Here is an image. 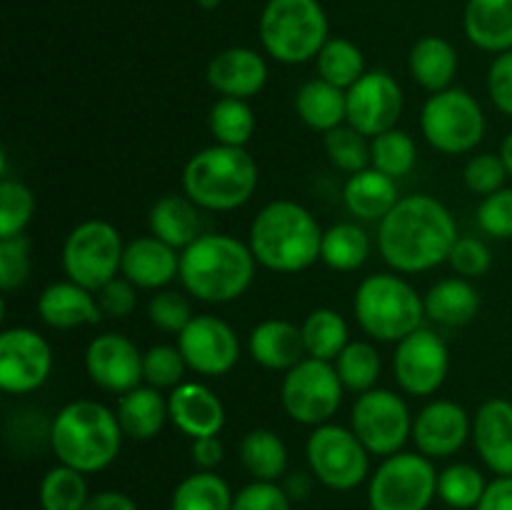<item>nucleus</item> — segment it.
Listing matches in <instances>:
<instances>
[{
    "instance_id": "12",
    "label": "nucleus",
    "mask_w": 512,
    "mask_h": 510,
    "mask_svg": "<svg viewBox=\"0 0 512 510\" xmlns=\"http://www.w3.org/2000/svg\"><path fill=\"white\" fill-rule=\"evenodd\" d=\"M310 473L330 490H355L370 475V453L353 428L325 423L313 428L305 443Z\"/></svg>"
},
{
    "instance_id": "28",
    "label": "nucleus",
    "mask_w": 512,
    "mask_h": 510,
    "mask_svg": "<svg viewBox=\"0 0 512 510\" xmlns=\"http://www.w3.org/2000/svg\"><path fill=\"white\" fill-rule=\"evenodd\" d=\"M115 415H118L125 438L153 440L170 420L168 398H163L153 385H138V388L120 395Z\"/></svg>"
},
{
    "instance_id": "10",
    "label": "nucleus",
    "mask_w": 512,
    "mask_h": 510,
    "mask_svg": "<svg viewBox=\"0 0 512 510\" xmlns=\"http://www.w3.org/2000/svg\"><path fill=\"white\" fill-rule=\"evenodd\" d=\"M125 243L108 220H83L63 243V270L68 280L98 293L120 275Z\"/></svg>"
},
{
    "instance_id": "42",
    "label": "nucleus",
    "mask_w": 512,
    "mask_h": 510,
    "mask_svg": "<svg viewBox=\"0 0 512 510\" xmlns=\"http://www.w3.org/2000/svg\"><path fill=\"white\" fill-rule=\"evenodd\" d=\"M485 488H488V480L470 463H453L438 473V498L448 508L475 510Z\"/></svg>"
},
{
    "instance_id": "1",
    "label": "nucleus",
    "mask_w": 512,
    "mask_h": 510,
    "mask_svg": "<svg viewBox=\"0 0 512 510\" xmlns=\"http://www.w3.org/2000/svg\"><path fill=\"white\" fill-rule=\"evenodd\" d=\"M458 223L445 203L428 193L405 195L378 223V250L395 273H428L448 263Z\"/></svg>"
},
{
    "instance_id": "55",
    "label": "nucleus",
    "mask_w": 512,
    "mask_h": 510,
    "mask_svg": "<svg viewBox=\"0 0 512 510\" xmlns=\"http://www.w3.org/2000/svg\"><path fill=\"white\" fill-rule=\"evenodd\" d=\"M190 455H193V463L198 465V470H215L220 463H223L225 448L223 443H220L218 435H210V438L193 440Z\"/></svg>"
},
{
    "instance_id": "54",
    "label": "nucleus",
    "mask_w": 512,
    "mask_h": 510,
    "mask_svg": "<svg viewBox=\"0 0 512 510\" xmlns=\"http://www.w3.org/2000/svg\"><path fill=\"white\" fill-rule=\"evenodd\" d=\"M475 510H512V475H498L490 480Z\"/></svg>"
},
{
    "instance_id": "33",
    "label": "nucleus",
    "mask_w": 512,
    "mask_h": 510,
    "mask_svg": "<svg viewBox=\"0 0 512 510\" xmlns=\"http://www.w3.org/2000/svg\"><path fill=\"white\" fill-rule=\"evenodd\" d=\"M238 455L243 468L253 475V480L278 483L288 473V448L275 430H248L240 440Z\"/></svg>"
},
{
    "instance_id": "18",
    "label": "nucleus",
    "mask_w": 512,
    "mask_h": 510,
    "mask_svg": "<svg viewBox=\"0 0 512 510\" xmlns=\"http://www.w3.org/2000/svg\"><path fill=\"white\" fill-rule=\"evenodd\" d=\"M85 373L105 393L123 395L143 380V353L120 333L95 335L85 348Z\"/></svg>"
},
{
    "instance_id": "24",
    "label": "nucleus",
    "mask_w": 512,
    "mask_h": 510,
    "mask_svg": "<svg viewBox=\"0 0 512 510\" xmlns=\"http://www.w3.org/2000/svg\"><path fill=\"white\" fill-rule=\"evenodd\" d=\"M38 315L48 328L73 330L83 325H98L103 318L98 295L73 280L50 283L38 298Z\"/></svg>"
},
{
    "instance_id": "51",
    "label": "nucleus",
    "mask_w": 512,
    "mask_h": 510,
    "mask_svg": "<svg viewBox=\"0 0 512 510\" xmlns=\"http://www.w3.org/2000/svg\"><path fill=\"white\" fill-rule=\"evenodd\" d=\"M233 510H293V500L280 483L253 480L235 493Z\"/></svg>"
},
{
    "instance_id": "43",
    "label": "nucleus",
    "mask_w": 512,
    "mask_h": 510,
    "mask_svg": "<svg viewBox=\"0 0 512 510\" xmlns=\"http://www.w3.org/2000/svg\"><path fill=\"white\" fill-rule=\"evenodd\" d=\"M325 155L343 173L353 175L370 168V138H365L353 125L343 123L323 135Z\"/></svg>"
},
{
    "instance_id": "39",
    "label": "nucleus",
    "mask_w": 512,
    "mask_h": 510,
    "mask_svg": "<svg viewBox=\"0 0 512 510\" xmlns=\"http://www.w3.org/2000/svg\"><path fill=\"white\" fill-rule=\"evenodd\" d=\"M208 128L215 143L245 148L255 133V113L248 100L218 98L208 113Z\"/></svg>"
},
{
    "instance_id": "36",
    "label": "nucleus",
    "mask_w": 512,
    "mask_h": 510,
    "mask_svg": "<svg viewBox=\"0 0 512 510\" xmlns=\"http://www.w3.org/2000/svg\"><path fill=\"white\" fill-rule=\"evenodd\" d=\"M370 238L358 223H335L323 233L320 245V260L330 270L338 273H353L368 263Z\"/></svg>"
},
{
    "instance_id": "52",
    "label": "nucleus",
    "mask_w": 512,
    "mask_h": 510,
    "mask_svg": "<svg viewBox=\"0 0 512 510\" xmlns=\"http://www.w3.org/2000/svg\"><path fill=\"white\" fill-rule=\"evenodd\" d=\"M95 295H98L100 310L108 318H128L138 308V288L128 278H123V275L110 280Z\"/></svg>"
},
{
    "instance_id": "8",
    "label": "nucleus",
    "mask_w": 512,
    "mask_h": 510,
    "mask_svg": "<svg viewBox=\"0 0 512 510\" xmlns=\"http://www.w3.org/2000/svg\"><path fill=\"white\" fill-rule=\"evenodd\" d=\"M485 113L473 93L448 88L433 93L420 113V130L430 148L443 155L473 153L485 138Z\"/></svg>"
},
{
    "instance_id": "6",
    "label": "nucleus",
    "mask_w": 512,
    "mask_h": 510,
    "mask_svg": "<svg viewBox=\"0 0 512 510\" xmlns=\"http://www.w3.org/2000/svg\"><path fill=\"white\" fill-rule=\"evenodd\" d=\"M360 330L378 343H400L423 328L425 303L400 273H373L360 280L353 298Z\"/></svg>"
},
{
    "instance_id": "7",
    "label": "nucleus",
    "mask_w": 512,
    "mask_h": 510,
    "mask_svg": "<svg viewBox=\"0 0 512 510\" xmlns=\"http://www.w3.org/2000/svg\"><path fill=\"white\" fill-rule=\"evenodd\" d=\"M265 53L285 65L318 58L330 40L328 15L318 0H268L258 23Z\"/></svg>"
},
{
    "instance_id": "3",
    "label": "nucleus",
    "mask_w": 512,
    "mask_h": 510,
    "mask_svg": "<svg viewBox=\"0 0 512 510\" xmlns=\"http://www.w3.org/2000/svg\"><path fill=\"white\" fill-rule=\"evenodd\" d=\"M123 438L115 410L88 398L63 405L48 425V443L58 463L85 475L113 465Z\"/></svg>"
},
{
    "instance_id": "45",
    "label": "nucleus",
    "mask_w": 512,
    "mask_h": 510,
    "mask_svg": "<svg viewBox=\"0 0 512 510\" xmlns=\"http://www.w3.org/2000/svg\"><path fill=\"white\" fill-rule=\"evenodd\" d=\"M185 363L183 353L178 345L160 343L153 345L143 353V380L158 390H173L185 380Z\"/></svg>"
},
{
    "instance_id": "13",
    "label": "nucleus",
    "mask_w": 512,
    "mask_h": 510,
    "mask_svg": "<svg viewBox=\"0 0 512 510\" xmlns=\"http://www.w3.org/2000/svg\"><path fill=\"white\" fill-rule=\"evenodd\" d=\"M350 428L370 455L388 458L413 440V415L403 395L388 388H373L358 395L353 403Z\"/></svg>"
},
{
    "instance_id": "50",
    "label": "nucleus",
    "mask_w": 512,
    "mask_h": 510,
    "mask_svg": "<svg viewBox=\"0 0 512 510\" xmlns=\"http://www.w3.org/2000/svg\"><path fill=\"white\" fill-rule=\"evenodd\" d=\"M448 263L460 278L473 280L488 273L490 265H493V253H490V248L480 238L460 235V238L455 240L453 250H450Z\"/></svg>"
},
{
    "instance_id": "26",
    "label": "nucleus",
    "mask_w": 512,
    "mask_h": 510,
    "mask_svg": "<svg viewBox=\"0 0 512 510\" xmlns=\"http://www.w3.org/2000/svg\"><path fill=\"white\" fill-rule=\"evenodd\" d=\"M398 183L373 165L345 180L343 203L353 218L363 223H380L398 205Z\"/></svg>"
},
{
    "instance_id": "19",
    "label": "nucleus",
    "mask_w": 512,
    "mask_h": 510,
    "mask_svg": "<svg viewBox=\"0 0 512 510\" xmlns=\"http://www.w3.org/2000/svg\"><path fill=\"white\" fill-rule=\"evenodd\" d=\"M473 438V420L455 400H430L413 418V443L425 458H450Z\"/></svg>"
},
{
    "instance_id": "59",
    "label": "nucleus",
    "mask_w": 512,
    "mask_h": 510,
    "mask_svg": "<svg viewBox=\"0 0 512 510\" xmlns=\"http://www.w3.org/2000/svg\"><path fill=\"white\" fill-rule=\"evenodd\" d=\"M195 3H198L203 10H215L223 0H195Z\"/></svg>"
},
{
    "instance_id": "47",
    "label": "nucleus",
    "mask_w": 512,
    "mask_h": 510,
    "mask_svg": "<svg viewBox=\"0 0 512 510\" xmlns=\"http://www.w3.org/2000/svg\"><path fill=\"white\" fill-rule=\"evenodd\" d=\"M508 168H505L500 153H478L465 163L463 180L465 188L475 195H493L500 188H505V180H508Z\"/></svg>"
},
{
    "instance_id": "29",
    "label": "nucleus",
    "mask_w": 512,
    "mask_h": 510,
    "mask_svg": "<svg viewBox=\"0 0 512 510\" xmlns=\"http://www.w3.org/2000/svg\"><path fill=\"white\" fill-rule=\"evenodd\" d=\"M458 68V50L450 40L440 38V35H425L410 48L408 70L415 83L428 90V93L453 88Z\"/></svg>"
},
{
    "instance_id": "27",
    "label": "nucleus",
    "mask_w": 512,
    "mask_h": 510,
    "mask_svg": "<svg viewBox=\"0 0 512 510\" xmlns=\"http://www.w3.org/2000/svg\"><path fill=\"white\" fill-rule=\"evenodd\" d=\"M463 28L470 43L485 53L512 50V0H468Z\"/></svg>"
},
{
    "instance_id": "22",
    "label": "nucleus",
    "mask_w": 512,
    "mask_h": 510,
    "mask_svg": "<svg viewBox=\"0 0 512 510\" xmlns=\"http://www.w3.org/2000/svg\"><path fill=\"white\" fill-rule=\"evenodd\" d=\"M473 445L495 475H512V400L490 398L475 410Z\"/></svg>"
},
{
    "instance_id": "20",
    "label": "nucleus",
    "mask_w": 512,
    "mask_h": 510,
    "mask_svg": "<svg viewBox=\"0 0 512 510\" xmlns=\"http://www.w3.org/2000/svg\"><path fill=\"white\" fill-rule=\"evenodd\" d=\"M170 423L190 440L220 435L225 425L223 400L198 380H183L168 395Z\"/></svg>"
},
{
    "instance_id": "46",
    "label": "nucleus",
    "mask_w": 512,
    "mask_h": 510,
    "mask_svg": "<svg viewBox=\"0 0 512 510\" xmlns=\"http://www.w3.org/2000/svg\"><path fill=\"white\" fill-rule=\"evenodd\" d=\"M148 318L163 333L180 335L193 320V310L178 290H155L153 298L148 300Z\"/></svg>"
},
{
    "instance_id": "57",
    "label": "nucleus",
    "mask_w": 512,
    "mask_h": 510,
    "mask_svg": "<svg viewBox=\"0 0 512 510\" xmlns=\"http://www.w3.org/2000/svg\"><path fill=\"white\" fill-rule=\"evenodd\" d=\"M313 473H303V470H295V473H288L283 480V490L288 493L290 500H305L310 493H313Z\"/></svg>"
},
{
    "instance_id": "23",
    "label": "nucleus",
    "mask_w": 512,
    "mask_h": 510,
    "mask_svg": "<svg viewBox=\"0 0 512 510\" xmlns=\"http://www.w3.org/2000/svg\"><path fill=\"white\" fill-rule=\"evenodd\" d=\"M120 275L140 290H163L180 275V253L155 235L125 245Z\"/></svg>"
},
{
    "instance_id": "11",
    "label": "nucleus",
    "mask_w": 512,
    "mask_h": 510,
    "mask_svg": "<svg viewBox=\"0 0 512 510\" xmlns=\"http://www.w3.org/2000/svg\"><path fill=\"white\" fill-rule=\"evenodd\" d=\"M343 383L335 365L328 360L303 358L295 368L283 375L280 383V405L285 415L300 425L318 428L333 420L343 405Z\"/></svg>"
},
{
    "instance_id": "58",
    "label": "nucleus",
    "mask_w": 512,
    "mask_h": 510,
    "mask_svg": "<svg viewBox=\"0 0 512 510\" xmlns=\"http://www.w3.org/2000/svg\"><path fill=\"white\" fill-rule=\"evenodd\" d=\"M500 158H503L505 168H508V175L512 178V130L505 135L503 145H500Z\"/></svg>"
},
{
    "instance_id": "49",
    "label": "nucleus",
    "mask_w": 512,
    "mask_h": 510,
    "mask_svg": "<svg viewBox=\"0 0 512 510\" xmlns=\"http://www.w3.org/2000/svg\"><path fill=\"white\" fill-rule=\"evenodd\" d=\"M478 228L495 240L512 238V188H500L498 193L485 195L478 205Z\"/></svg>"
},
{
    "instance_id": "44",
    "label": "nucleus",
    "mask_w": 512,
    "mask_h": 510,
    "mask_svg": "<svg viewBox=\"0 0 512 510\" xmlns=\"http://www.w3.org/2000/svg\"><path fill=\"white\" fill-rule=\"evenodd\" d=\"M35 213V195L15 178L0 180V238L23 235Z\"/></svg>"
},
{
    "instance_id": "25",
    "label": "nucleus",
    "mask_w": 512,
    "mask_h": 510,
    "mask_svg": "<svg viewBox=\"0 0 512 510\" xmlns=\"http://www.w3.org/2000/svg\"><path fill=\"white\" fill-rule=\"evenodd\" d=\"M248 353L265 370H278V373H288L300 360L308 358L298 325L280 318L263 320L250 330Z\"/></svg>"
},
{
    "instance_id": "5",
    "label": "nucleus",
    "mask_w": 512,
    "mask_h": 510,
    "mask_svg": "<svg viewBox=\"0 0 512 510\" xmlns=\"http://www.w3.org/2000/svg\"><path fill=\"white\" fill-rule=\"evenodd\" d=\"M258 180V163L248 150L220 143L198 150L183 170L185 195L210 213L243 208L258 190Z\"/></svg>"
},
{
    "instance_id": "48",
    "label": "nucleus",
    "mask_w": 512,
    "mask_h": 510,
    "mask_svg": "<svg viewBox=\"0 0 512 510\" xmlns=\"http://www.w3.org/2000/svg\"><path fill=\"white\" fill-rule=\"evenodd\" d=\"M30 240L25 235L0 238V288L13 293L30 278Z\"/></svg>"
},
{
    "instance_id": "56",
    "label": "nucleus",
    "mask_w": 512,
    "mask_h": 510,
    "mask_svg": "<svg viewBox=\"0 0 512 510\" xmlns=\"http://www.w3.org/2000/svg\"><path fill=\"white\" fill-rule=\"evenodd\" d=\"M83 510H138V503L120 490H100V493L90 495Z\"/></svg>"
},
{
    "instance_id": "31",
    "label": "nucleus",
    "mask_w": 512,
    "mask_h": 510,
    "mask_svg": "<svg viewBox=\"0 0 512 510\" xmlns=\"http://www.w3.org/2000/svg\"><path fill=\"white\" fill-rule=\"evenodd\" d=\"M295 113L310 130L325 135L348 123V95L343 88L323 78L308 80L295 93Z\"/></svg>"
},
{
    "instance_id": "4",
    "label": "nucleus",
    "mask_w": 512,
    "mask_h": 510,
    "mask_svg": "<svg viewBox=\"0 0 512 510\" xmlns=\"http://www.w3.org/2000/svg\"><path fill=\"white\" fill-rule=\"evenodd\" d=\"M323 233L318 218L295 200H273L250 223L248 245L273 273H300L320 260Z\"/></svg>"
},
{
    "instance_id": "35",
    "label": "nucleus",
    "mask_w": 512,
    "mask_h": 510,
    "mask_svg": "<svg viewBox=\"0 0 512 510\" xmlns=\"http://www.w3.org/2000/svg\"><path fill=\"white\" fill-rule=\"evenodd\" d=\"M300 333H303L305 355L308 358L328 360V363H333L343 353L345 345L350 343L348 323L333 308H315L313 313L305 315Z\"/></svg>"
},
{
    "instance_id": "40",
    "label": "nucleus",
    "mask_w": 512,
    "mask_h": 510,
    "mask_svg": "<svg viewBox=\"0 0 512 510\" xmlns=\"http://www.w3.org/2000/svg\"><path fill=\"white\" fill-rule=\"evenodd\" d=\"M315 65H318V78L328 80L343 90H348L350 85H355L368 73L363 50L348 38H330L315 58Z\"/></svg>"
},
{
    "instance_id": "38",
    "label": "nucleus",
    "mask_w": 512,
    "mask_h": 510,
    "mask_svg": "<svg viewBox=\"0 0 512 510\" xmlns=\"http://www.w3.org/2000/svg\"><path fill=\"white\" fill-rule=\"evenodd\" d=\"M38 500L43 510H83L90 500L85 473L58 463L40 480Z\"/></svg>"
},
{
    "instance_id": "21",
    "label": "nucleus",
    "mask_w": 512,
    "mask_h": 510,
    "mask_svg": "<svg viewBox=\"0 0 512 510\" xmlns=\"http://www.w3.org/2000/svg\"><path fill=\"white\" fill-rule=\"evenodd\" d=\"M208 85L223 98L250 100L268 83V63L253 48H225L215 55L205 70Z\"/></svg>"
},
{
    "instance_id": "9",
    "label": "nucleus",
    "mask_w": 512,
    "mask_h": 510,
    "mask_svg": "<svg viewBox=\"0 0 512 510\" xmlns=\"http://www.w3.org/2000/svg\"><path fill=\"white\" fill-rule=\"evenodd\" d=\"M438 495V470L423 453L388 455L368 483L370 510H428Z\"/></svg>"
},
{
    "instance_id": "16",
    "label": "nucleus",
    "mask_w": 512,
    "mask_h": 510,
    "mask_svg": "<svg viewBox=\"0 0 512 510\" xmlns=\"http://www.w3.org/2000/svg\"><path fill=\"white\" fill-rule=\"evenodd\" d=\"M178 348L188 370L205 378L228 375L240 358V340L235 330L223 318L208 313L193 315L178 335Z\"/></svg>"
},
{
    "instance_id": "14",
    "label": "nucleus",
    "mask_w": 512,
    "mask_h": 510,
    "mask_svg": "<svg viewBox=\"0 0 512 510\" xmlns=\"http://www.w3.org/2000/svg\"><path fill=\"white\" fill-rule=\"evenodd\" d=\"M450 350L435 330L418 328L395 343L393 375L398 388L413 398L435 395L448 380Z\"/></svg>"
},
{
    "instance_id": "41",
    "label": "nucleus",
    "mask_w": 512,
    "mask_h": 510,
    "mask_svg": "<svg viewBox=\"0 0 512 510\" xmlns=\"http://www.w3.org/2000/svg\"><path fill=\"white\" fill-rule=\"evenodd\" d=\"M418 163V145L405 130L393 128L370 138V165L390 178H403Z\"/></svg>"
},
{
    "instance_id": "17",
    "label": "nucleus",
    "mask_w": 512,
    "mask_h": 510,
    "mask_svg": "<svg viewBox=\"0 0 512 510\" xmlns=\"http://www.w3.org/2000/svg\"><path fill=\"white\" fill-rule=\"evenodd\" d=\"M348 95V125L365 135L385 133L398 128L405 108V95L398 80L385 70H368L355 85L345 90Z\"/></svg>"
},
{
    "instance_id": "34",
    "label": "nucleus",
    "mask_w": 512,
    "mask_h": 510,
    "mask_svg": "<svg viewBox=\"0 0 512 510\" xmlns=\"http://www.w3.org/2000/svg\"><path fill=\"white\" fill-rule=\"evenodd\" d=\"M235 493L215 470H195L170 495V510H233Z\"/></svg>"
},
{
    "instance_id": "15",
    "label": "nucleus",
    "mask_w": 512,
    "mask_h": 510,
    "mask_svg": "<svg viewBox=\"0 0 512 510\" xmlns=\"http://www.w3.org/2000/svg\"><path fill=\"white\" fill-rule=\"evenodd\" d=\"M53 373V350L35 328L15 325L0 333V388L28 395L43 388Z\"/></svg>"
},
{
    "instance_id": "53",
    "label": "nucleus",
    "mask_w": 512,
    "mask_h": 510,
    "mask_svg": "<svg viewBox=\"0 0 512 510\" xmlns=\"http://www.w3.org/2000/svg\"><path fill=\"white\" fill-rule=\"evenodd\" d=\"M488 95L500 113L512 118V50L495 55L490 63Z\"/></svg>"
},
{
    "instance_id": "30",
    "label": "nucleus",
    "mask_w": 512,
    "mask_h": 510,
    "mask_svg": "<svg viewBox=\"0 0 512 510\" xmlns=\"http://www.w3.org/2000/svg\"><path fill=\"white\" fill-rule=\"evenodd\" d=\"M198 205L188 195L168 193L158 198L150 208L148 225L150 235L160 238L163 243L173 245L175 250H185L200 235V213Z\"/></svg>"
},
{
    "instance_id": "32",
    "label": "nucleus",
    "mask_w": 512,
    "mask_h": 510,
    "mask_svg": "<svg viewBox=\"0 0 512 510\" xmlns=\"http://www.w3.org/2000/svg\"><path fill=\"white\" fill-rule=\"evenodd\" d=\"M425 318L433 323L460 328L468 325L480 310V293L468 278H443L423 295Z\"/></svg>"
},
{
    "instance_id": "37",
    "label": "nucleus",
    "mask_w": 512,
    "mask_h": 510,
    "mask_svg": "<svg viewBox=\"0 0 512 510\" xmlns=\"http://www.w3.org/2000/svg\"><path fill=\"white\" fill-rule=\"evenodd\" d=\"M333 365L343 388L355 395L373 390L383 370L378 348L370 340H350L343 353L333 360Z\"/></svg>"
},
{
    "instance_id": "2",
    "label": "nucleus",
    "mask_w": 512,
    "mask_h": 510,
    "mask_svg": "<svg viewBox=\"0 0 512 510\" xmlns=\"http://www.w3.org/2000/svg\"><path fill=\"white\" fill-rule=\"evenodd\" d=\"M253 250L228 233H203L180 250V283L200 303H233L253 285Z\"/></svg>"
}]
</instances>
